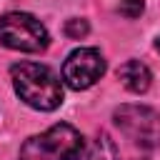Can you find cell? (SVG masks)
<instances>
[{
	"label": "cell",
	"instance_id": "6da1fadb",
	"mask_svg": "<svg viewBox=\"0 0 160 160\" xmlns=\"http://www.w3.org/2000/svg\"><path fill=\"white\" fill-rule=\"evenodd\" d=\"M10 78L20 100L35 110H55L62 102L60 78L40 62H18L10 68Z\"/></svg>",
	"mask_w": 160,
	"mask_h": 160
},
{
	"label": "cell",
	"instance_id": "7a4b0ae2",
	"mask_svg": "<svg viewBox=\"0 0 160 160\" xmlns=\"http://www.w3.org/2000/svg\"><path fill=\"white\" fill-rule=\"evenodd\" d=\"M82 150V135L72 125L58 122L42 135L28 138L20 148V160H80Z\"/></svg>",
	"mask_w": 160,
	"mask_h": 160
},
{
	"label": "cell",
	"instance_id": "3957f363",
	"mask_svg": "<svg viewBox=\"0 0 160 160\" xmlns=\"http://www.w3.org/2000/svg\"><path fill=\"white\" fill-rule=\"evenodd\" d=\"M0 45L22 52H40L50 45L45 25L28 12H8L0 18Z\"/></svg>",
	"mask_w": 160,
	"mask_h": 160
},
{
	"label": "cell",
	"instance_id": "277c9868",
	"mask_svg": "<svg viewBox=\"0 0 160 160\" xmlns=\"http://www.w3.org/2000/svg\"><path fill=\"white\" fill-rule=\"evenodd\" d=\"M115 125L120 132L142 150L160 148V112L145 105H120L115 110Z\"/></svg>",
	"mask_w": 160,
	"mask_h": 160
},
{
	"label": "cell",
	"instance_id": "5b68a950",
	"mask_svg": "<svg viewBox=\"0 0 160 160\" xmlns=\"http://www.w3.org/2000/svg\"><path fill=\"white\" fill-rule=\"evenodd\" d=\"M105 75V60L95 48H78L62 65V80L72 90H88Z\"/></svg>",
	"mask_w": 160,
	"mask_h": 160
},
{
	"label": "cell",
	"instance_id": "8992f818",
	"mask_svg": "<svg viewBox=\"0 0 160 160\" xmlns=\"http://www.w3.org/2000/svg\"><path fill=\"white\" fill-rule=\"evenodd\" d=\"M118 80H120L130 92H145V90L150 88L152 75H150V70H148L145 62H140V60H128V62H122V65L118 68Z\"/></svg>",
	"mask_w": 160,
	"mask_h": 160
},
{
	"label": "cell",
	"instance_id": "52a82bcc",
	"mask_svg": "<svg viewBox=\"0 0 160 160\" xmlns=\"http://www.w3.org/2000/svg\"><path fill=\"white\" fill-rule=\"evenodd\" d=\"M90 160H120V152L115 148V142L100 132L95 140H92V148H90Z\"/></svg>",
	"mask_w": 160,
	"mask_h": 160
},
{
	"label": "cell",
	"instance_id": "ba28073f",
	"mask_svg": "<svg viewBox=\"0 0 160 160\" xmlns=\"http://www.w3.org/2000/svg\"><path fill=\"white\" fill-rule=\"evenodd\" d=\"M118 10H120V15H125V18L132 20V18H140V15H142L145 2H142V0H120Z\"/></svg>",
	"mask_w": 160,
	"mask_h": 160
},
{
	"label": "cell",
	"instance_id": "9c48e42d",
	"mask_svg": "<svg viewBox=\"0 0 160 160\" xmlns=\"http://www.w3.org/2000/svg\"><path fill=\"white\" fill-rule=\"evenodd\" d=\"M88 22L85 20H78V18H72V20H68L65 22V35L68 38H85L88 35Z\"/></svg>",
	"mask_w": 160,
	"mask_h": 160
},
{
	"label": "cell",
	"instance_id": "30bf717a",
	"mask_svg": "<svg viewBox=\"0 0 160 160\" xmlns=\"http://www.w3.org/2000/svg\"><path fill=\"white\" fill-rule=\"evenodd\" d=\"M155 50H158V52H160V38H158V40H155Z\"/></svg>",
	"mask_w": 160,
	"mask_h": 160
}]
</instances>
